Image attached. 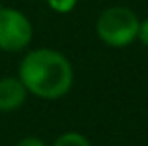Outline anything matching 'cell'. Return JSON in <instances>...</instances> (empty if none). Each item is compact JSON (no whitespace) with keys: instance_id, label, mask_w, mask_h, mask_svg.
<instances>
[{"instance_id":"obj_1","label":"cell","mask_w":148,"mask_h":146,"mask_svg":"<svg viewBox=\"0 0 148 146\" xmlns=\"http://www.w3.org/2000/svg\"><path fill=\"white\" fill-rule=\"evenodd\" d=\"M21 81L32 94L45 99H56L69 90L73 70L69 62L56 51L38 49L21 62Z\"/></svg>"},{"instance_id":"obj_2","label":"cell","mask_w":148,"mask_h":146,"mask_svg":"<svg viewBox=\"0 0 148 146\" xmlns=\"http://www.w3.org/2000/svg\"><path fill=\"white\" fill-rule=\"evenodd\" d=\"M96 30L101 41L111 47H124L137 38L139 19L130 8L114 6L105 10L96 23Z\"/></svg>"},{"instance_id":"obj_3","label":"cell","mask_w":148,"mask_h":146,"mask_svg":"<svg viewBox=\"0 0 148 146\" xmlns=\"http://www.w3.org/2000/svg\"><path fill=\"white\" fill-rule=\"evenodd\" d=\"M32 40L30 21L13 8H0V49L21 51Z\"/></svg>"},{"instance_id":"obj_4","label":"cell","mask_w":148,"mask_h":146,"mask_svg":"<svg viewBox=\"0 0 148 146\" xmlns=\"http://www.w3.org/2000/svg\"><path fill=\"white\" fill-rule=\"evenodd\" d=\"M26 86L23 81L6 77L0 81V111H13L25 101Z\"/></svg>"},{"instance_id":"obj_5","label":"cell","mask_w":148,"mask_h":146,"mask_svg":"<svg viewBox=\"0 0 148 146\" xmlns=\"http://www.w3.org/2000/svg\"><path fill=\"white\" fill-rule=\"evenodd\" d=\"M54 146H90V143L79 133H66L60 139H56Z\"/></svg>"},{"instance_id":"obj_6","label":"cell","mask_w":148,"mask_h":146,"mask_svg":"<svg viewBox=\"0 0 148 146\" xmlns=\"http://www.w3.org/2000/svg\"><path fill=\"white\" fill-rule=\"evenodd\" d=\"M45 2L49 4L51 10L58 11V13H68V11H71L75 8L77 0H45Z\"/></svg>"},{"instance_id":"obj_7","label":"cell","mask_w":148,"mask_h":146,"mask_svg":"<svg viewBox=\"0 0 148 146\" xmlns=\"http://www.w3.org/2000/svg\"><path fill=\"white\" fill-rule=\"evenodd\" d=\"M137 38L148 47V19L143 23H139V30H137Z\"/></svg>"},{"instance_id":"obj_8","label":"cell","mask_w":148,"mask_h":146,"mask_svg":"<svg viewBox=\"0 0 148 146\" xmlns=\"http://www.w3.org/2000/svg\"><path fill=\"white\" fill-rule=\"evenodd\" d=\"M17 146H45V144H43V141H40L38 137H26V139L19 141Z\"/></svg>"}]
</instances>
